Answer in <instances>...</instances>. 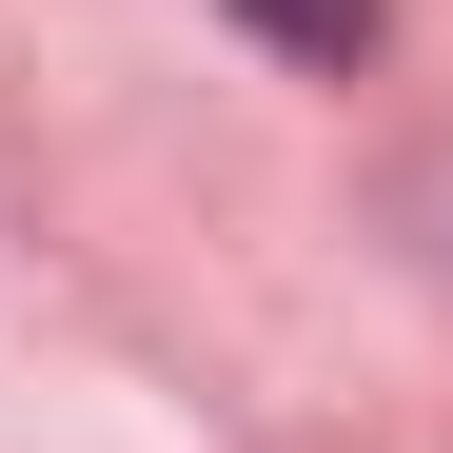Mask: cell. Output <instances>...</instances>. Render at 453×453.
I'll list each match as a JSON object with an SVG mask.
<instances>
[{"instance_id": "cell-1", "label": "cell", "mask_w": 453, "mask_h": 453, "mask_svg": "<svg viewBox=\"0 0 453 453\" xmlns=\"http://www.w3.org/2000/svg\"><path fill=\"white\" fill-rule=\"evenodd\" d=\"M237 20L296 40V59H355V40H374V0H237Z\"/></svg>"}]
</instances>
